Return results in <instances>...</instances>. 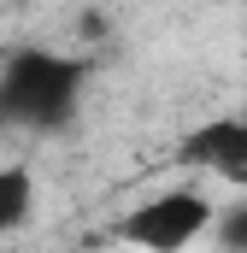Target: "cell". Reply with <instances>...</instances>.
Segmentation results:
<instances>
[{
  "mask_svg": "<svg viewBox=\"0 0 247 253\" xmlns=\"http://www.w3.org/2000/svg\"><path fill=\"white\" fill-rule=\"evenodd\" d=\"M88 59L59 47H12L0 71V124L24 135H53L82 112Z\"/></svg>",
  "mask_w": 247,
  "mask_h": 253,
  "instance_id": "1",
  "label": "cell"
},
{
  "mask_svg": "<svg viewBox=\"0 0 247 253\" xmlns=\"http://www.w3.org/2000/svg\"><path fill=\"white\" fill-rule=\"evenodd\" d=\"M212 224H218V200L177 183V189H159L147 200H135L112 224V236L135 253H188L194 242L212 236Z\"/></svg>",
  "mask_w": 247,
  "mask_h": 253,
  "instance_id": "2",
  "label": "cell"
},
{
  "mask_svg": "<svg viewBox=\"0 0 247 253\" xmlns=\"http://www.w3.org/2000/svg\"><path fill=\"white\" fill-rule=\"evenodd\" d=\"M177 165L194 177L247 189V112H218L177 141Z\"/></svg>",
  "mask_w": 247,
  "mask_h": 253,
  "instance_id": "3",
  "label": "cell"
},
{
  "mask_svg": "<svg viewBox=\"0 0 247 253\" xmlns=\"http://www.w3.org/2000/svg\"><path fill=\"white\" fill-rule=\"evenodd\" d=\"M30 212H36V177H30V165H0V242L12 230H24Z\"/></svg>",
  "mask_w": 247,
  "mask_h": 253,
  "instance_id": "4",
  "label": "cell"
},
{
  "mask_svg": "<svg viewBox=\"0 0 247 253\" xmlns=\"http://www.w3.org/2000/svg\"><path fill=\"white\" fill-rule=\"evenodd\" d=\"M212 242H218L224 253H247V194H242V200H230V206H218Z\"/></svg>",
  "mask_w": 247,
  "mask_h": 253,
  "instance_id": "5",
  "label": "cell"
},
{
  "mask_svg": "<svg viewBox=\"0 0 247 253\" xmlns=\"http://www.w3.org/2000/svg\"><path fill=\"white\" fill-rule=\"evenodd\" d=\"M0 71H6V53H0Z\"/></svg>",
  "mask_w": 247,
  "mask_h": 253,
  "instance_id": "6",
  "label": "cell"
}]
</instances>
